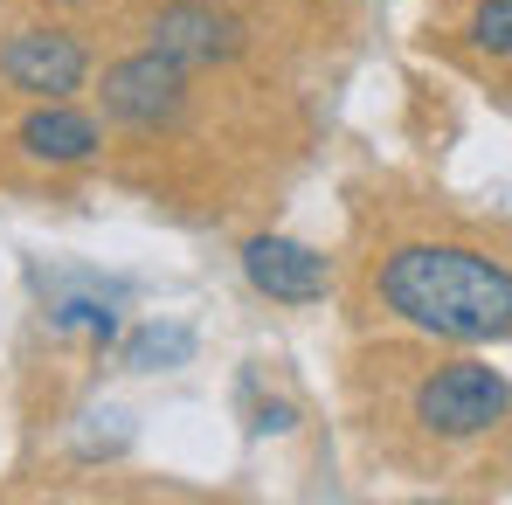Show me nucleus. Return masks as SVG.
I'll list each match as a JSON object with an SVG mask.
<instances>
[{
	"label": "nucleus",
	"instance_id": "1",
	"mask_svg": "<svg viewBox=\"0 0 512 505\" xmlns=\"http://www.w3.org/2000/svg\"><path fill=\"white\" fill-rule=\"evenodd\" d=\"M374 298L436 339H512V270L464 243H402L381 256Z\"/></svg>",
	"mask_w": 512,
	"mask_h": 505
},
{
	"label": "nucleus",
	"instance_id": "2",
	"mask_svg": "<svg viewBox=\"0 0 512 505\" xmlns=\"http://www.w3.org/2000/svg\"><path fill=\"white\" fill-rule=\"evenodd\" d=\"M506 409H512V381L485 360H450L416 388V422L443 443L485 436L492 422H506Z\"/></svg>",
	"mask_w": 512,
	"mask_h": 505
},
{
	"label": "nucleus",
	"instance_id": "3",
	"mask_svg": "<svg viewBox=\"0 0 512 505\" xmlns=\"http://www.w3.org/2000/svg\"><path fill=\"white\" fill-rule=\"evenodd\" d=\"M90 49L63 28H14L0 42V84L35 97V104H63L70 90H84Z\"/></svg>",
	"mask_w": 512,
	"mask_h": 505
},
{
	"label": "nucleus",
	"instance_id": "4",
	"mask_svg": "<svg viewBox=\"0 0 512 505\" xmlns=\"http://www.w3.org/2000/svg\"><path fill=\"white\" fill-rule=\"evenodd\" d=\"M180 104H187V70H180L173 56H160V49L125 56V63L104 70V111H111L118 125H132V132H160V125H173Z\"/></svg>",
	"mask_w": 512,
	"mask_h": 505
},
{
	"label": "nucleus",
	"instance_id": "5",
	"mask_svg": "<svg viewBox=\"0 0 512 505\" xmlns=\"http://www.w3.org/2000/svg\"><path fill=\"white\" fill-rule=\"evenodd\" d=\"M146 49L173 56L180 70H208V63H229L243 56V21L215 0H167L146 28Z\"/></svg>",
	"mask_w": 512,
	"mask_h": 505
},
{
	"label": "nucleus",
	"instance_id": "6",
	"mask_svg": "<svg viewBox=\"0 0 512 505\" xmlns=\"http://www.w3.org/2000/svg\"><path fill=\"white\" fill-rule=\"evenodd\" d=\"M243 277L277 305H319L326 298V256L291 243V236H250L243 243Z\"/></svg>",
	"mask_w": 512,
	"mask_h": 505
},
{
	"label": "nucleus",
	"instance_id": "7",
	"mask_svg": "<svg viewBox=\"0 0 512 505\" xmlns=\"http://www.w3.org/2000/svg\"><path fill=\"white\" fill-rule=\"evenodd\" d=\"M14 146H21L28 160H42V167H84V160H97L104 132H97V118L70 111V104H42V111L21 118Z\"/></svg>",
	"mask_w": 512,
	"mask_h": 505
},
{
	"label": "nucleus",
	"instance_id": "8",
	"mask_svg": "<svg viewBox=\"0 0 512 505\" xmlns=\"http://www.w3.org/2000/svg\"><path fill=\"white\" fill-rule=\"evenodd\" d=\"M187 353H194V333L187 326H146V333H132V346H125V367L153 374V367H180Z\"/></svg>",
	"mask_w": 512,
	"mask_h": 505
},
{
	"label": "nucleus",
	"instance_id": "9",
	"mask_svg": "<svg viewBox=\"0 0 512 505\" xmlns=\"http://www.w3.org/2000/svg\"><path fill=\"white\" fill-rule=\"evenodd\" d=\"M464 35H471L485 56H512V0H478L471 21H464Z\"/></svg>",
	"mask_w": 512,
	"mask_h": 505
}]
</instances>
